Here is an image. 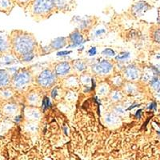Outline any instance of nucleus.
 <instances>
[{
  "label": "nucleus",
  "mask_w": 160,
  "mask_h": 160,
  "mask_svg": "<svg viewBox=\"0 0 160 160\" xmlns=\"http://www.w3.org/2000/svg\"><path fill=\"white\" fill-rule=\"evenodd\" d=\"M11 50L12 54L19 59L22 56L30 53H35L37 42L31 33L23 31H15L10 35Z\"/></svg>",
  "instance_id": "1"
},
{
  "label": "nucleus",
  "mask_w": 160,
  "mask_h": 160,
  "mask_svg": "<svg viewBox=\"0 0 160 160\" xmlns=\"http://www.w3.org/2000/svg\"><path fill=\"white\" fill-rule=\"evenodd\" d=\"M25 9L36 19H46L55 11L53 0H31Z\"/></svg>",
  "instance_id": "2"
},
{
  "label": "nucleus",
  "mask_w": 160,
  "mask_h": 160,
  "mask_svg": "<svg viewBox=\"0 0 160 160\" xmlns=\"http://www.w3.org/2000/svg\"><path fill=\"white\" fill-rule=\"evenodd\" d=\"M32 79V74L28 69L20 68L11 77L12 87L18 91H25L28 89Z\"/></svg>",
  "instance_id": "3"
},
{
  "label": "nucleus",
  "mask_w": 160,
  "mask_h": 160,
  "mask_svg": "<svg viewBox=\"0 0 160 160\" xmlns=\"http://www.w3.org/2000/svg\"><path fill=\"white\" fill-rule=\"evenodd\" d=\"M56 75L51 69H44L37 77V83L42 89H49L55 86L56 82Z\"/></svg>",
  "instance_id": "4"
},
{
  "label": "nucleus",
  "mask_w": 160,
  "mask_h": 160,
  "mask_svg": "<svg viewBox=\"0 0 160 160\" xmlns=\"http://www.w3.org/2000/svg\"><path fill=\"white\" fill-rule=\"evenodd\" d=\"M92 71L97 75L104 77L107 76L112 73L114 70V65L111 62L107 59H103L101 61L97 62L92 66Z\"/></svg>",
  "instance_id": "5"
},
{
  "label": "nucleus",
  "mask_w": 160,
  "mask_h": 160,
  "mask_svg": "<svg viewBox=\"0 0 160 160\" xmlns=\"http://www.w3.org/2000/svg\"><path fill=\"white\" fill-rule=\"evenodd\" d=\"M24 117L27 121L38 122L42 118V111L38 107L28 106L24 110Z\"/></svg>",
  "instance_id": "6"
},
{
  "label": "nucleus",
  "mask_w": 160,
  "mask_h": 160,
  "mask_svg": "<svg viewBox=\"0 0 160 160\" xmlns=\"http://www.w3.org/2000/svg\"><path fill=\"white\" fill-rule=\"evenodd\" d=\"M72 70L71 63L69 62H60L55 66L54 72L56 77H66L71 74Z\"/></svg>",
  "instance_id": "7"
},
{
  "label": "nucleus",
  "mask_w": 160,
  "mask_h": 160,
  "mask_svg": "<svg viewBox=\"0 0 160 160\" xmlns=\"http://www.w3.org/2000/svg\"><path fill=\"white\" fill-rule=\"evenodd\" d=\"M68 42L69 45L68 47H75L80 46L84 42V36L82 34V31L79 30H75L73 31L68 37Z\"/></svg>",
  "instance_id": "8"
},
{
  "label": "nucleus",
  "mask_w": 160,
  "mask_h": 160,
  "mask_svg": "<svg viewBox=\"0 0 160 160\" xmlns=\"http://www.w3.org/2000/svg\"><path fill=\"white\" fill-rule=\"evenodd\" d=\"M53 2L57 11H70L74 7V0H53Z\"/></svg>",
  "instance_id": "9"
},
{
  "label": "nucleus",
  "mask_w": 160,
  "mask_h": 160,
  "mask_svg": "<svg viewBox=\"0 0 160 160\" xmlns=\"http://www.w3.org/2000/svg\"><path fill=\"white\" fill-rule=\"evenodd\" d=\"M139 77V69L134 66L130 65L127 66L123 70V78H126L128 81H136Z\"/></svg>",
  "instance_id": "10"
},
{
  "label": "nucleus",
  "mask_w": 160,
  "mask_h": 160,
  "mask_svg": "<svg viewBox=\"0 0 160 160\" xmlns=\"http://www.w3.org/2000/svg\"><path fill=\"white\" fill-rule=\"evenodd\" d=\"M11 50L10 35L5 32H0V56L7 54Z\"/></svg>",
  "instance_id": "11"
},
{
  "label": "nucleus",
  "mask_w": 160,
  "mask_h": 160,
  "mask_svg": "<svg viewBox=\"0 0 160 160\" xmlns=\"http://www.w3.org/2000/svg\"><path fill=\"white\" fill-rule=\"evenodd\" d=\"M26 101L29 106L38 107L42 103V98L38 92L31 91L26 96Z\"/></svg>",
  "instance_id": "12"
},
{
  "label": "nucleus",
  "mask_w": 160,
  "mask_h": 160,
  "mask_svg": "<svg viewBox=\"0 0 160 160\" xmlns=\"http://www.w3.org/2000/svg\"><path fill=\"white\" fill-rule=\"evenodd\" d=\"M104 122L107 126H118L121 124V117L113 111L107 112L104 115Z\"/></svg>",
  "instance_id": "13"
},
{
  "label": "nucleus",
  "mask_w": 160,
  "mask_h": 160,
  "mask_svg": "<svg viewBox=\"0 0 160 160\" xmlns=\"http://www.w3.org/2000/svg\"><path fill=\"white\" fill-rule=\"evenodd\" d=\"M68 38L67 37H58L52 40L51 43H50V48L52 51H56V50H59L61 48L65 47L68 44Z\"/></svg>",
  "instance_id": "14"
},
{
  "label": "nucleus",
  "mask_w": 160,
  "mask_h": 160,
  "mask_svg": "<svg viewBox=\"0 0 160 160\" xmlns=\"http://www.w3.org/2000/svg\"><path fill=\"white\" fill-rule=\"evenodd\" d=\"M149 8V5L146 2L140 1L136 2L131 8V11L135 16H140L147 11Z\"/></svg>",
  "instance_id": "15"
},
{
  "label": "nucleus",
  "mask_w": 160,
  "mask_h": 160,
  "mask_svg": "<svg viewBox=\"0 0 160 160\" xmlns=\"http://www.w3.org/2000/svg\"><path fill=\"white\" fill-rule=\"evenodd\" d=\"M78 20H74L78 24V29L79 31H83V30H86L90 27V26L91 25L92 23V18L90 17V16H85L83 18L80 17H76L75 18Z\"/></svg>",
  "instance_id": "16"
},
{
  "label": "nucleus",
  "mask_w": 160,
  "mask_h": 160,
  "mask_svg": "<svg viewBox=\"0 0 160 160\" xmlns=\"http://www.w3.org/2000/svg\"><path fill=\"white\" fill-rule=\"evenodd\" d=\"M11 83V76L6 70H0V88L7 87Z\"/></svg>",
  "instance_id": "17"
},
{
  "label": "nucleus",
  "mask_w": 160,
  "mask_h": 160,
  "mask_svg": "<svg viewBox=\"0 0 160 160\" xmlns=\"http://www.w3.org/2000/svg\"><path fill=\"white\" fill-rule=\"evenodd\" d=\"M17 58L13 54H3L0 56V65L1 66H8L11 65L17 61Z\"/></svg>",
  "instance_id": "18"
},
{
  "label": "nucleus",
  "mask_w": 160,
  "mask_h": 160,
  "mask_svg": "<svg viewBox=\"0 0 160 160\" xmlns=\"http://www.w3.org/2000/svg\"><path fill=\"white\" fill-rule=\"evenodd\" d=\"M71 66L76 73H83L87 70V65L83 60H74Z\"/></svg>",
  "instance_id": "19"
},
{
  "label": "nucleus",
  "mask_w": 160,
  "mask_h": 160,
  "mask_svg": "<svg viewBox=\"0 0 160 160\" xmlns=\"http://www.w3.org/2000/svg\"><path fill=\"white\" fill-rule=\"evenodd\" d=\"M111 91V87L107 82H100L97 87V94L100 97H105L108 96Z\"/></svg>",
  "instance_id": "20"
},
{
  "label": "nucleus",
  "mask_w": 160,
  "mask_h": 160,
  "mask_svg": "<svg viewBox=\"0 0 160 160\" xmlns=\"http://www.w3.org/2000/svg\"><path fill=\"white\" fill-rule=\"evenodd\" d=\"M108 96L113 103H118L123 99V93L121 91L117 89L111 91Z\"/></svg>",
  "instance_id": "21"
},
{
  "label": "nucleus",
  "mask_w": 160,
  "mask_h": 160,
  "mask_svg": "<svg viewBox=\"0 0 160 160\" xmlns=\"http://www.w3.org/2000/svg\"><path fill=\"white\" fill-rule=\"evenodd\" d=\"M79 83L78 82V79L75 75H67V78L65 79L64 84L66 87H77Z\"/></svg>",
  "instance_id": "22"
},
{
  "label": "nucleus",
  "mask_w": 160,
  "mask_h": 160,
  "mask_svg": "<svg viewBox=\"0 0 160 160\" xmlns=\"http://www.w3.org/2000/svg\"><path fill=\"white\" fill-rule=\"evenodd\" d=\"M19 111V107L16 103H9L4 107V112L8 115H15Z\"/></svg>",
  "instance_id": "23"
},
{
  "label": "nucleus",
  "mask_w": 160,
  "mask_h": 160,
  "mask_svg": "<svg viewBox=\"0 0 160 160\" xmlns=\"http://www.w3.org/2000/svg\"><path fill=\"white\" fill-rule=\"evenodd\" d=\"M13 7L14 2L12 0H0V11H11Z\"/></svg>",
  "instance_id": "24"
},
{
  "label": "nucleus",
  "mask_w": 160,
  "mask_h": 160,
  "mask_svg": "<svg viewBox=\"0 0 160 160\" xmlns=\"http://www.w3.org/2000/svg\"><path fill=\"white\" fill-rule=\"evenodd\" d=\"M26 131L31 133H35L38 131V123L37 122H32V121H27V122L24 124Z\"/></svg>",
  "instance_id": "25"
},
{
  "label": "nucleus",
  "mask_w": 160,
  "mask_h": 160,
  "mask_svg": "<svg viewBox=\"0 0 160 160\" xmlns=\"http://www.w3.org/2000/svg\"><path fill=\"white\" fill-rule=\"evenodd\" d=\"M111 82L115 87H122L123 85V78L121 75L116 74V75L111 77Z\"/></svg>",
  "instance_id": "26"
},
{
  "label": "nucleus",
  "mask_w": 160,
  "mask_h": 160,
  "mask_svg": "<svg viewBox=\"0 0 160 160\" xmlns=\"http://www.w3.org/2000/svg\"><path fill=\"white\" fill-rule=\"evenodd\" d=\"M79 79V82L83 84L86 87H89L91 83L92 82V80H93L88 74H82V76L80 77Z\"/></svg>",
  "instance_id": "27"
},
{
  "label": "nucleus",
  "mask_w": 160,
  "mask_h": 160,
  "mask_svg": "<svg viewBox=\"0 0 160 160\" xmlns=\"http://www.w3.org/2000/svg\"><path fill=\"white\" fill-rule=\"evenodd\" d=\"M113 112L115 113L119 117H122L124 116L126 114V109L124 107H122V105H117L113 109Z\"/></svg>",
  "instance_id": "28"
},
{
  "label": "nucleus",
  "mask_w": 160,
  "mask_h": 160,
  "mask_svg": "<svg viewBox=\"0 0 160 160\" xmlns=\"http://www.w3.org/2000/svg\"><path fill=\"white\" fill-rule=\"evenodd\" d=\"M14 92L12 91V89L11 88H5V89H2V91H1V97L2 99H11V98L13 96Z\"/></svg>",
  "instance_id": "29"
},
{
  "label": "nucleus",
  "mask_w": 160,
  "mask_h": 160,
  "mask_svg": "<svg viewBox=\"0 0 160 160\" xmlns=\"http://www.w3.org/2000/svg\"><path fill=\"white\" fill-rule=\"evenodd\" d=\"M102 56L107 58H112L116 56V54H115L114 50L111 49V48H106L102 51Z\"/></svg>",
  "instance_id": "30"
},
{
  "label": "nucleus",
  "mask_w": 160,
  "mask_h": 160,
  "mask_svg": "<svg viewBox=\"0 0 160 160\" xmlns=\"http://www.w3.org/2000/svg\"><path fill=\"white\" fill-rule=\"evenodd\" d=\"M51 98L54 100H55V99L56 100V99H58L59 98H60V96H61V94H60V88L57 86H54L51 90Z\"/></svg>",
  "instance_id": "31"
},
{
  "label": "nucleus",
  "mask_w": 160,
  "mask_h": 160,
  "mask_svg": "<svg viewBox=\"0 0 160 160\" xmlns=\"http://www.w3.org/2000/svg\"><path fill=\"white\" fill-rule=\"evenodd\" d=\"M116 59L118 60L120 62H123L125 60H127L128 59L130 58V53L129 52H127V51H123V52H121L119 53L118 55L116 56Z\"/></svg>",
  "instance_id": "32"
},
{
  "label": "nucleus",
  "mask_w": 160,
  "mask_h": 160,
  "mask_svg": "<svg viewBox=\"0 0 160 160\" xmlns=\"http://www.w3.org/2000/svg\"><path fill=\"white\" fill-rule=\"evenodd\" d=\"M41 106H42V108L43 109V110H46V109L49 108L50 106H51V101H50V99L47 96H45V97H43V99H42Z\"/></svg>",
  "instance_id": "33"
},
{
  "label": "nucleus",
  "mask_w": 160,
  "mask_h": 160,
  "mask_svg": "<svg viewBox=\"0 0 160 160\" xmlns=\"http://www.w3.org/2000/svg\"><path fill=\"white\" fill-rule=\"evenodd\" d=\"M106 33H107V31H106V28H104V27H103V28L96 29V31H95V32H94V36L101 37V36H103Z\"/></svg>",
  "instance_id": "34"
},
{
  "label": "nucleus",
  "mask_w": 160,
  "mask_h": 160,
  "mask_svg": "<svg viewBox=\"0 0 160 160\" xmlns=\"http://www.w3.org/2000/svg\"><path fill=\"white\" fill-rule=\"evenodd\" d=\"M124 92L126 91L127 94H131L134 91V87L131 83H128L126 85V87H123Z\"/></svg>",
  "instance_id": "35"
},
{
  "label": "nucleus",
  "mask_w": 160,
  "mask_h": 160,
  "mask_svg": "<svg viewBox=\"0 0 160 160\" xmlns=\"http://www.w3.org/2000/svg\"><path fill=\"white\" fill-rule=\"evenodd\" d=\"M31 0H16V2H17L19 5L23 7V8L26 7H27V5L31 2Z\"/></svg>",
  "instance_id": "36"
},
{
  "label": "nucleus",
  "mask_w": 160,
  "mask_h": 160,
  "mask_svg": "<svg viewBox=\"0 0 160 160\" xmlns=\"http://www.w3.org/2000/svg\"><path fill=\"white\" fill-rule=\"evenodd\" d=\"M154 39L158 43H160V29L156 30L154 33Z\"/></svg>",
  "instance_id": "37"
},
{
  "label": "nucleus",
  "mask_w": 160,
  "mask_h": 160,
  "mask_svg": "<svg viewBox=\"0 0 160 160\" xmlns=\"http://www.w3.org/2000/svg\"><path fill=\"white\" fill-rule=\"evenodd\" d=\"M96 53H97V49L96 47H91L88 51V54H89L90 56H96Z\"/></svg>",
  "instance_id": "38"
},
{
  "label": "nucleus",
  "mask_w": 160,
  "mask_h": 160,
  "mask_svg": "<svg viewBox=\"0 0 160 160\" xmlns=\"http://www.w3.org/2000/svg\"><path fill=\"white\" fill-rule=\"evenodd\" d=\"M71 51H61V52H59L57 54L58 56H66V55H68V54H71Z\"/></svg>",
  "instance_id": "39"
},
{
  "label": "nucleus",
  "mask_w": 160,
  "mask_h": 160,
  "mask_svg": "<svg viewBox=\"0 0 160 160\" xmlns=\"http://www.w3.org/2000/svg\"><path fill=\"white\" fill-rule=\"evenodd\" d=\"M141 112H142V111H138L137 113H136V116L139 118H141Z\"/></svg>",
  "instance_id": "40"
},
{
  "label": "nucleus",
  "mask_w": 160,
  "mask_h": 160,
  "mask_svg": "<svg viewBox=\"0 0 160 160\" xmlns=\"http://www.w3.org/2000/svg\"><path fill=\"white\" fill-rule=\"evenodd\" d=\"M149 108H150V109H155V108H156V103H153L151 105V107H149Z\"/></svg>",
  "instance_id": "41"
}]
</instances>
